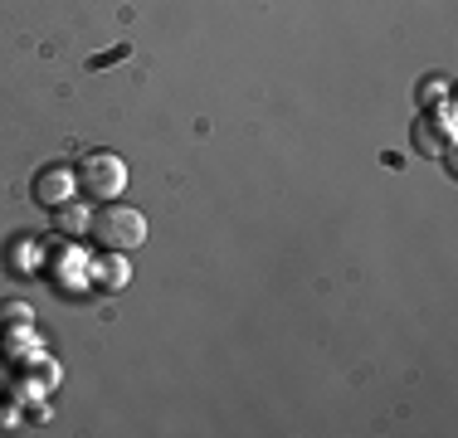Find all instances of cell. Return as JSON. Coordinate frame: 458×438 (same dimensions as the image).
<instances>
[{
	"label": "cell",
	"instance_id": "7a4b0ae2",
	"mask_svg": "<svg viewBox=\"0 0 458 438\" xmlns=\"http://www.w3.org/2000/svg\"><path fill=\"white\" fill-rule=\"evenodd\" d=\"M127 185V166L117 151H89V156H79V166H73V190L89 195V200H117Z\"/></svg>",
	"mask_w": 458,
	"mask_h": 438
},
{
	"label": "cell",
	"instance_id": "5b68a950",
	"mask_svg": "<svg viewBox=\"0 0 458 438\" xmlns=\"http://www.w3.org/2000/svg\"><path fill=\"white\" fill-rule=\"evenodd\" d=\"M98 288H127V263H123V254H107V263H98Z\"/></svg>",
	"mask_w": 458,
	"mask_h": 438
},
{
	"label": "cell",
	"instance_id": "277c9868",
	"mask_svg": "<svg viewBox=\"0 0 458 438\" xmlns=\"http://www.w3.org/2000/svg\"><path fill=\"white\" fill-rule=\"evenodd\" d=\"M54 229H59L64 239H83V234H89V215H83L79 205L64 200L59 210H54Z\"/></svg>",
	"mask_w": 458,
	"mask_h": 438
},
{
	"label": "cell",
	"instance_id": "3957f363",
	"mask_svg": "<svg viewBox=\"0 0 458 438\" xmlns=\"http://www.w3.org/2000/svg\"><path fill=\"white\" fill-rule=\"evenodd\" d=\"M69 195H73V171H69V166H45V171L35 175V200H39V205L59 210Z\"/></svg>",
	"mask_w": 458,
	"mask_h": 438
},
{
	"label": "cell",
	"instance_id": "6da1fadb",
	"mask_svg": "<svg viewBox=\"0 0 458 438\" xmlns=\"http://www.w3.org/2000/svg\"><path fill=\"white\" fill-rule=\"evenodd\" d=\"M89 234L103 254H127V248H137L141 239H147V219H141V210H132V205H123V200H103L89 215Z\"/></svg>",
	"mask_w": 458,
	"mask_h": 438
}]
</instances>
